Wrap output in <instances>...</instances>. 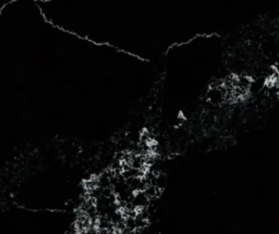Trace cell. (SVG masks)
Listing matches in <instances>:
<instances>
[{"label": "cell", "mask_w": 279, "mask_h": 234, "mask_svg": "<svg viewBox=\"0 0 279 234\" xmlns=\"http://www.w3.org/2000/svg\"><path fill=\"white\" fill-rule=\"evenodd\" d=\"M226 90L221 86H211L207 92V100L211 105H220L226 99Z\"/></svg>", "instance_id": "6da1fadb"}]
</instances>
